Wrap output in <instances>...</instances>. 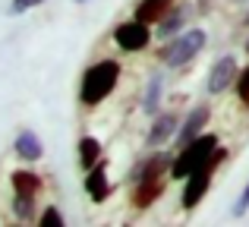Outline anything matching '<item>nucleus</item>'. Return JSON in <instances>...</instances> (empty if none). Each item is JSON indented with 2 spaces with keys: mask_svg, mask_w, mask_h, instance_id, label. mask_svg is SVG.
Wrapping results in <instances>:
<instances>
[{
  "mask_svg": "<svg viewBox=\"0 0 249 227\" xmlns=\"http://www.w3.org/2000/svg\"><path fill=\"white\" fill-rule=\"evenodd\" d=\"M120 76H123V63L114 60V57H101V60H95L91 67H85V73L79 79V105L85 111L101 107L104 101L117 92Z\"/></svg>",
  "mask_w": 249,
  "mask_h": 227,
  "instance_id": "nucleus-1",
  "label": "nucleus"
},
{
  "mask_svg": "<svg viewBox=\"0 0 249 227\" xmlns=\"http://www.w3.org/2000/svg\"><path fill=\"white\" fill-rule=\"evenodd\" d=\"M205 48H208V32L202 25H189L186 32H180L177 38H170L155 51V60L164 70H186Z\"/></svg>",
  "mask_w": 249,
  "mask_h": 227,
  "instance_id": "nucleus-2",
  "label": "nucleus"
},
{
  "mask_svg": "<svg viewBox=\"0 0 249 227\" xmlns=\"http://www.w3.org/2000/svg\"><path fill=\"white\" fill-rule=\"evenodd\" d=\"M227 158H231V148L218 145V148H214V155L205 161V164L196 167V171L183 180V192H180V209L183 211H196L202 202H205L208 190H212V183H214V174L221 171V164H224Z\"/></svg>",
  "mask_w": 249,
  "mask_h": 227,
  "instance_id": "nucleus-3",
  "label": "nucleus"
},
{
  "mask_svg": "<svg viewBox=\"0 0 249 227\" xmlns=\"http://www.w3.org/2000/svg\"><path fill=\"white\" fill-rule=\"evenodd\" d=\"M218 145H221L218 133H202L199 139H193L189 145L177 148V152H174V164H170V180H177V183L186 180L196 167H202L208 158H212Z\"/></svg>",
  "mask_w": 249,
  "mask_h": 227,
  "instance_id": "nucleus-4",
  "label": "nucleus"
},
{
  "mask_svg": "<svg viewBox=\"0 0 249 227\" xmlns=\"http://www.w3.org/2000/svg\"><path fill=\"white\" fill-rule=\"evenodd\" d=\"M114 44L123 51V54H142V51L152 48L155 41V29L148 22H142V19H123V22L114 25Z\"/></svg>",
  "mask_w": 249,
  "mask_h": 227,
  "instance_id": "nucleus-5",
  "label": "nucleus"
},
{
  "mask_svg": "<svg viewBox=\"0 0 249 227\" xmlns=\"http://www.w3.org/2000/svg\"><path fill=\"white\" fill-rule=\"evenodd\" d=\"M240 70H243V67L237 63V54H221L218 60L212 63L208 76H205V95H208V98H218V95L231 92V88L237 86Z\"/></svg>",
  "mask_w": 249,
  "mask_h": 227,
  "instance_id": "nucleus-6",
  "label": "nucleus"
},
{
  "mask_svg": "<svg viewBox=\"0 0 249 227\" xmlns=\"http://www.w3.org/2000/svg\"><path fill=\"white\" fill-rule=\"evenodd\" d=\"M212 114H214L212 101H202V105L189 107V111L183 114V123H180V129H177V136H174V152L183 148V145H189L193 139H199L202 133H208L205 126L212 123Z\"/></svg>",
  "mask_w": 249,
  "mask_h": 227,
  "instance_id": "nucleus-7",
  "label": "nucleus"
},
{
  "mask_svg": "<svg viewBox=\"0 0 249 227\" xmlns=\"http://www.w3.org/2000/svg\"><path fill=\"white\" fill-rule=\"evenodd\" d=\"M180 123H183V117L180 111H158L152 117V126H148V133H145V152H155V148H164L167 142H174V136H177V129H180Z\"/></svg>",
  "mask_w": 249,
  "mask_h": 227,
  "instance_id": "nucleus-8",
  "label": "nucleus"
},
{
  "mask_svg": "<svg viewBox=\"0 0 249 227\" xmlns=\"http://www.w3.org/2000/svg\"><path fill=\"white\" fill-rule=\"evenodd\" d=\"M196 13H199V10H196V3H189V0L174 3V10H170L158 25H155V41L164 44V41H170V38H177L180 32H186V25L193 22Z\"/></svg>",
  "mask_w": 249,
  "mask_h": 227,
  "instance_id": "nucleus-9",
  "label": "nucleus"
},
{
  "mask_svg": "<svg viewBox=\"0 0 249 227\" xmlns=\"http://www.w3.org/2000/svg\"><path fill=\"white\" fill-rule=\"evenodd\" d=\"M167 180H170L167 174H161V177H142V180H136V183H129V205H133L136 211H148L164 196Z\"/></svg>",
  "mask_w": 249,
  "mask_h": 227,
  "instance_id": "nucleus-10",
  "label": "nucleus"
},
{
  "mask_svg": "<svg viewBox=\"0 0 249 227\" xmlns=\"http://www.w3.org/2000/svg\"><path fill=\"white\" fill-rule=\"evenodd\" d=\"M85 186V196L91 199L95 205H104L110 199V174H107V161H98L82 180Z\"/></svg>",
  "mask_w": 249,
  "mask_h": 227,
  "instance_id": "nucleus-11",
  "label": "nucleus"
},
{
  "mask_svg": "<svg viewBox=\"0 0 249 227\" xmlns=\"http://www.w3.org/2000/svg\"><path fill=\"white\" fill-rule=\"evenodd\" d=\"M13 152H16L19 161H25V164H35V161L44 158V142H41V136H38L35 129L25 126V129H19L16 139H13Z\"/></svg>",
  "mask_w": 249,
  "mask_h": 227,
  "instance_id": "nucleus-12",
  "label": "nucleus"
},
{
  "mask_svg": "<svg viewBox=\"0 0 249 227\" xmlns=\"http://www.w3.org/2000/svg\"><path fill=\"white\" fill-rule=\"evenodd\" d=\"M164 88H167L164 70H152V76H148V82H145V92H142V111L148 117H155L161 111V105H164Z\"/></svg>",
  "mask_w": 249,
  "mask_h": 227,
  "instance_id": "nucleus-13",
  "label": "nucleus"
},
{
  "mask_svg": "<svg viewBox=\"0 0 249 227\" xmlns=\"http://www.w3.org/2000/svg\"><path fill=\"white\" fill-rule=\"evenodd\" d=\"M98 161H104V145H101V139H95V136H82V139L76 142V164H79V171L89 174L91 167L98 164Z\"/></svg>",
  "mask_w": 249,
  "mask_h": 227,
  "instance_id": "nucleus-14",
  "label": "nucleus"
},
{
  "mask_svg": "<svg viewBox=\"0 0 249 227\" xmlns=\"http://www.w3.org/2000/svg\"><path fill=\"white\" fill-rule=\"evenodd\" d=\"M10 186L13 192H25V196H41L44 190V177L38 171H32V167H16V171L10 174Z\"/></svg>",
  "mask_w": 249,
  "mask_h": 227,
  "instance_id": "nucleus-15",
  "label": "nucleus"
},
{
  "mask_svg": "<svg viewBox=\"0 0 249 227\" xmlns=\"http://www.w3.org/2000/svg\"><path fill=\"white\" fill-rule=\"evenodd\" d=\"M174 3H177V0H139L136 10H133V16L142 19V22H148V25H158L161 19L174 10Z\"/></svg>",
  "mask_w": 249,
  "mask_h": 227,
  "instance_id": "nucleus-16",
  "label": "nucleus"
},
{
  "mask_svg": "<svg viewBox=\"0 0 249 227\" xmlns=\"http://www.w3.org/2000/svg\"><path fill=\"white\" fill-rule=\"evenodd\" d=\"M10 211L16 221L22 224H38V196H25V192H13V202H10Z\"/></svg>",
  "mask_w": 249,
  "mask_h": 227,
  "instance_id": "nucleus-17",
  "label": "nucleus"
},
{
  "mask_svg": "<svg viewBox=\"0 0 249 227\" xmlns=\"http://www.w3.org/2000/svg\"><path fill=\"white\" fill-rule=\"evenodd\" d=\"M233 92H237V101H240V107L243 111H249V63L243 70H240V76H237V86H233Z\"/></svg>",
  "mask_w": 249,
  "mask_h": 227,
  "instance_id": "nucleus-18",
  "label": "nucleus"
},
{
  "mask_svg": "<svg viewBox=\"0 0 249 227\" xmlns=\"http://www.w3.org/2000/svg\"><path fill=\"white\" fill-rule=\"evenodd\" d=\"M63 224H67V218H63V211L57 209L54 202H51L48 209L38 215V227H63Z\"/></svg>",
  "mask_w": 249,
  "mask_h": 227,
  "instance_id": "nucleus-19",
  "label": "nucleus"
},
{
  "mask_svg": "<svg viewBox=\"0 0 249 227\" xmlns=\"http://www.w3.org/2000/svg\"><path fill=\"white\" fill-rule=\"evenodd\" d=\"M41 3H48V0H13V3L6 6V13H10V16H22V13L35 10V6H41Z\"/></svg>",
  "mask_w": 249,
  "mask_h": 227,
  "instance_id": "nucleus-20",
  "label": "nucleus"
},
{
  "mask_svg": "<svg viewBox=\"0 0 249 227\" xmlns=\"http://www.w3.org/2000/svg\"><path fill=\"white\" fill-rule=\"evenodd\" d=\"M246 211H249V180H246L243 192H240V199L233 202V209H231V218H246Z\"/></svg>",
  "mask_w": 249,
  "mask_h": 227,
  "instance_id": "nucleus-21",
  "label": "nucleus"
},
{
  "mask_svg": "<svg viewBox=\"0 0 249 227\" xmlns=\"http://www.w3.org/2000/svg\"><path fill=\"white\" fill-rule=\"evenodd\" d=\"M196 10H199V16H208V13H212V0H199Z\"/></svg>",
  "mask_w": 249,
  "mask_h": 227,
  "instance_id": "nucleus-22",
  "label": "nucleus"
},
{
  "mask_svg": "<svg viewBox=\"0 0 249 227\" xmlns=\"http://www.w3.org/2000/svg\"><path fill=\"white\" fill-rule=\"evenodd\" d=\"M243 29H249V3H246V13H243Z\"/></svg>",
  "mask_w": 249,
  "mask_h": 227,
  "instance_id": "nucleus-23",
  "label": "nucleus"
},
{
  "mask_svg": "<svg viewBox=\"0 0 249 227\" xmlns=\"http://www.w3.org/2000/svg\"><path fill=\"white\" fill-rule=\"evenodd\" d=\"M227 3H233V6H243V3H249V0H227Z\"/></svg>",
  "mask_w": 249,
  "mask_h": 227,
  "instance_id": "nucleus-24",
  "label": "nucleus"
},
{
  "mask_svg": "<svg viewBox=\"0 0 249 227\" xmlns=\"http://www.w3.org/2000/svg\"><path fill=\"white\" fill-rule=\"evenodd\" d=\"M243 54L249 57V38H246V41H243Z\"/></svg>",
  "mask_w": 249,
  "mask_h": 227,
  "instance_id": "nucleus-25",
  "label": "nucleus"
},
{
  "mask_svg": "<svg viewBox=\"0 0 249 227\" xmlns=\"http://www.w3.org/2000/svg\"><path fill=\"white\" fill-rule=\"evenodd\" d=\"M73 3H89V0H73Z\"/></svg>",
  "mask_w": 249,
  "mask_h": 227,
  "instance_id": "nucleus-26",
  "label": "nucleus"
}]
</instances>
